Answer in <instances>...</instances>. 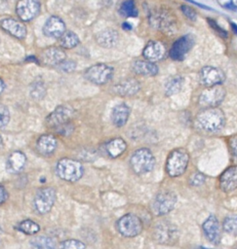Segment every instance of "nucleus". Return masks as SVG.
I'll use <instances>...</instances> for the list:
<instances>
[{
  "mask_svg": "<svg viewBox=\"0 0 237 249\" xmlns=\"http://www.w3.org/2000/svg\"><path fill=\"white\" fill-rule=\"evenodd\" d=\"M196 124L206 132L217 133L225 125V116L218 107L201 109L195 117Z\"/></svg>",
  "mask_w": 237,
  "mask_h": 249,
  "instance_id": "nucleus-1",
  "label": "nucleus"
},
{
  "mask_svg": "<svg viewBox=\"0 0 237 249\" xmlns=\"http://www.w3.org/2000/svg\"><path fill=\"white\" fill-rule=\"evenodd\" d=\"M189 160V154L184 148L173 150L166 160V172L171 177L181 176L187 169Z\"/></svg>",
  "mask_w": 237,
  "mask_h": 249,
  "instance_id": "nucleus-2",
  "label": "nucleus"
},
{
  "mask_svg": "<svg viewBox=\"0 0 237 249\" xmlns=\"http://www.w3.org/2000/svg\"><path fill=\"white\" fill-rule=\"evenodd\" d=\"M155 158L147 148H139L135 151L130 159V165L136 174L149 173L155 166Z\"/></svg>",
  "mask_w": 237,
  "mask_h": 249,
  "instance_id": "nucleus-3",
  "label": "nucleus"
},
{
  "mask_svg": "<svg viewBox=\"0 0 237 249\" xmlns=\"http://www.w3.org/2000/svg\"><path fill=\"white\" fill-rule=\"evenodd\" d=\"M56 171L60 179L67 182H76L82 177L84 167L78 160L72 159H61L57 163Z\"/></svg>",
  "mask_w": 237,
  "mask_h": 249,
  "instance_id": "nucleus-4",
  "label": "nucleus"
},
{
  "mask_svg": "<svg viewBox=\"0 0 237 249\" xmlns=\"http://www.w3.org/2000/svg\"><path fill=\"white\" fill-rule=\"evenodd\" d=\"M152 236L159 244L174 245L178 240V231L174 224L168 221H160L155 225Z\"/></svg>",
  "mask_w": 237,
  "mask_h": 249,
  "instance_id": "nucleus-5",
  "label": "nucleus"
},
{
  "mask_svg": "<svg viewBox=\"0 0 237 249\" xmlns=\"http://www.w3.org/2000/svg\"><path fill=\"white\" fill-rule=\"evenodd\" d=\"M225 95L226 90L221 85L206 88L199 95L198 104L200 107H202V109L215 108L222 103Z\"/></svg>",
  "mask_w": 237,
  "mask_h": 249,
  "instance_id": "nucleus-6",
  "label": "nucleus"
},
{
  "mask_svg": "<svg viewBox=\"0 0 237 249\" xmlns=\"http://www.w3.org/2000/svg\"><path fill=\"white\" fill-rule=\"evenodd\" d=\"M177 203V196L171 191H162L156 195L151 209L155 215L162 216L171 212Z\"/></svg>",
  "mask_w": 237,
  "mask_h": 249,
  "instance_id": "nucleus-7",
  "label": "nucleus"
},
{
  "mask_svg": "<svg viewBox=\"0 0 237 249\" xmlns=\"http://www.w3.org/2000/svg\"><path fill=\"white\" fill-rule=\"evenodd\" d=\"M118 231L126 237L138 235L142 231V222L135 214L128 213L122 216L116 224Z\"/></svg>",
  "mask_w": 237,
  "mask_h": 249,
  "instance_id": "nucleus-8",
  "label": "nucleus"
},
{
  "mask_svg": "<svg viewBox=\"0 0 237 249\" xmlns=\"http://www.w3.org/2000/svg\"><path fill=\"white\" fill-rule=\"evenodd\" d=\"M74 110L66 105L59 106L53 111L46 119V124L49 127L59 129L68 124H71V119L73 117Z\"/></svg>",
  "mask_w": 237,
  "mask_h": 249,
  "instance_id": "nucleus-9",
  "label": "nucleus"
},
{
  "mask_svg": "<svg viewBox=\"0 0 237 249\" xmlns=\"http://www.w3.org/2000/svg\"><path fill=\"white\" fill-rule=\"evenodd\" d=\"M194 43L195 38L191 34H186L179 37L174 42L169 51L170 57L176 61L183 60L186 54L191 51L192 47L194 46Z\"/></svg>",
  "mask_w": 237,
  "mask_h": 249,
  "instance_id": "nucleus-10",
  "label": "nucleus"
},
{
  "mask_svg": "<svg viewBox=\"0 0 237 249\" xmlns=\"http://www.w3.org/2000/svg\"><path fill=\"white\" fill-rule=\"evenodd\" d=\"M85 78L97 85H103L109 82L113 76V68L103 63L95 64L89 67L85 73Z\"/></svg>",
  "mask_w": 237,
  "mask_h": 249,
  "instance_id": "nucleus-11",
  "label": "nucleus"
},
{
  "mask_svg": "<svg viewBox=\"0 0 237 249\" xmlns=\"http://www.w3.org/2000/svg\"><path fill=\"white\" fill-rule=\"evenodd\" d=\"M56 191L53 188L40 189L34 196V207L40 214H46L50 212L56 201Z\"/></svg>",
  "mask_w": 237,
  "mask_h": 249,
  "instance_id": "nucleus-12",
  "label": "nucleus"
},
{
  "mask_svg": "<svg viewBox=\"0 0 237 249\" xmlns=\"http://www.w3.org/2000/svg\"><path fill=\"white\" fill-rule=\"evenodd\" d=\"M199 80L204 87L211 88L221 85L225 80V74L217 67L204 66L199 72Z\"/></svg>",
  "mask_w": 237,
  "mask_h": 249,
  "instance_id": "nucleus-13",
  "label": "nucleus"
},
{
  "mask_svg": "<svg viewBox=\"0 0 237 249\" xmlns=\"http://www.w3.org/2000/svg\"><path fill=\"white\" fill-rule=\"evenodd\" d=\"M16 12L23 21H28L37 17L40 12V3L35 0H22L18 2Z\"/></svg>",
  "mask_w": 237,
  "mask_h": 249,
  "instance_id": "nucleus-14",
  "label": "nucleus"
},
{
  "mask_svg": "<svg viewBox=\"0 0 237 249\" xmlns=\"http://www.w3.org/2000/svg\"><path fill=\"white\" fill-rule=\"evenodd\" d=\"M218 186L223 193H231L237 189V165L227 167L218 177Z\"/></svg>",
  "mask_w": 237,
  "mask_h": 249,
  "instance_id": "nucleus-15",
  "label": "nucleus"
},
{
  "mask_svg": "<svg viewBox=\"0 0 237 249\" xmlns=\"http://www.w3.org/2000/svg\"><path fill=\"white\" fill-rule=\"evenodd\" d=\"M203 231L207 239L213 243L217 244L220 241V226L217 218L215 215H210L203 223Z\"/></svg>",
  "mask_w": 237,
  "mask_h": 249,
  "instance_id": "nucleus-16",
  "label": "nucleus"
},
{
  "mask_svg": "<svg viewBox=\"0 0 237 249\" xmlns=\"http://www.w3.org/2000/svg\"><path fill=\"white\" fill-rule=\"evenodd\" d=\"M43 32L47 37L60 38L65 32L64 22L60 18L52 16L46 20L43 26Z\"/></svg>",
  "mask_w": 237,
  "mask_h": 249,
  "instance_id": "nucleus-17",
  "label": "nucleus"
},
{
  "mask_svg": "<svg viewBox=\"0 0 237 249\" xmlns=\"http://www.w3.org/2000/svg\"><path fill=\"white\" fill-rule=\"evenodd\" d=\"M40 56L42 63L49 66H59L66 59L64 51L57 47H50L48 49H45L41 53Z\"/></svg>",
  "mask_w": 237,
  "mask_h": 249,
  "instance_id": "nucleus-18",
  "label": "nucleus"
},
{
  "mask_svg": "<svg viewBox=\"0 0 237 249\" xmlns=\"http://www.w3.org/2000/svg\"><path fill=\"white\" fill-rule=\"evenodd\" d=\"M166 50L164 45L159 41H149L142 51V55L145 60L155 62L162 59L165 55Z\"/></svg>",
  "mask_w": 237,
  "mask_h": 249,
  "instance_id": "nucleus-19",
  "label": "nucleus"
},
{
  "mask_svg": "<svg viewBox=\"0 0 237 249\" xmlns=\"http://www.w3.org/2000/svg\"><path fill=\"white\" fill-rule=\"evenodd\" d=\"M0 26L9 34L18 39H23L26 36L27 30L23 23L14 18H4L0 21Z\"/></svg>",
  "mask_w": 237,
  "mask_h": 249,
  "instance_id": "nucleus-20",
  "label": "nucleus"
},
{
  "mask_svg": "<svg viewBox=\"0 0 237 249\" xmlns=\"http://www.w3.org/2000/svg\"><path fill=\"white\" fill-rule=\"evenodd\" d=\"M114 91L121 96H132L140 89V84L137 79L129 78L121 81L114 87Z\"/></svg>",
  "mask_w": 237,
  "mask_h": 249,
  "instance_id": "nucleus-21",
  "label": "nucleus"
},
{
  "mask_svg": "<svg viewBox=\"0 0 237 249\" xmlns=\"http://www.w3.org/2000/svg\"><path fill=\"white\" fill-rule=\"evenodd\" d=\"M130 112H131L130 107L127 104L121 103L116 105L111 112V121L113 124L117 127L124 126L128 122Z\"/></svg>",
  "mask_w": 237,
  "mask_h": 249,
  "instance_id": "nucleus-22",
  "label": "nucleus"
},
{
  "mask_svg": "<svg viewBox=\"0 0 237 249\" xmlns=\"http://www.w3.org/2000/svg\"><path fill=\"white\" fill-rule=\"evenodd\" d=\"M98 44L102 47V48H112L114 47L117 43H118V33L116 30L111 29V28H107V29H103L101 31H99L96 37Z\"/></svg>",
  "mask_w": 237,
  "mask_h": 249,
  "instance_id": "nucleus-23",
  "label": "nucleus"
},
{
  "mask_svg": "<svg viewBox=\"0 0 237 249\" xmlns=\"http://www.w3.org/2000/svg\"><path fill=\"white\" fill-rule=\"evenodd\" d=\"M132 69L136 74L142 76H155L159 72V68L154 62L141 59L136 60L132 64Z\"/></svg>",
  "mask_w": 237,
  "mask_h": 249,
  "instance_id": "nucleus-24",
  "label": "nucleus"
},
{
  "mask_svg": "<svg viewBox=\"0 0 237 249\" xmlns=\"http://www.w3.org/2000/svg\"><path fill=\"white\" fill-rule=\"evenodd\" d=\"M36 147L40 154L44 156H50L57 148V139L52 134H44L37 140Z\"/></svg>",
  "mask_w": 237,
  "mask_h": 249,
  "instance_id": "nucleus-25",
  "label": "nucleus"
},
{
  "mask_svg": "<svg viewBox=\"0 0 237 249\" xmlns=\"http://www.w3.org/2000/svg\"><path fill=\"white\" fill-rule=\"evenodd\" d=\"M174 23L173 18L166 12H156L150 16V24L157 29H170Z\"/></svg>",
  "mask_w": 237,
  "mask_h": 249,
  "instance_id": "nucleus-26",
  "label": "nucleus"
},
{
  "mask_svg": "<svg viewBox=\"0 0 237 249\" xmlns=\"http://www.w3.org/2000/svg\"><path fill=\"white\" fill-rule=\"evenodd\" d=\"M25 162H26V158L22 152H20V151L13 152L9 156L6 163L7 170L11 173H18L24 167Z\"/></svg>",
  "mask_w": 237,
  "mask_h": 249,
  "instance_id": "nucleus-27",
  "label": "nucleus"
},
{
  "mask_svg": "<svg viewBox=\"0 0 237 249\" xmlns=\"http://www.w3.org/2000/svg\"><path fill=\"white\" fill-rule=\"evenodd\" d=\"M127 148L126 142L122 138H113L109 140L105 145V151L111 158H117L121 156Z\"/></svg>",
  "mask_w": 237,
  "mask_h": 249,
  "instance_id": "nucleus-28",
  "label": "nucleus"
},
{
  "mask_svg": "<svg viewBox=\"0 0 237 249\" xmlns=\"http://www.w3.org/2000/svg\"><path fill=\"white\" fill-rule=\"evenodd\" d=\"M183 77L180 75H175L170 77L165 84V94L167 96H172L180 91L183 85Z\"/></svg>",
  "mask_w": 237,
  "mask_h": 249,
  "instance_id": "nucleus-29",
  "label": "nucleus"
},
{
  "mask_svg": "<svg viewBox=\"0 0 237 249\" xmlns=\"http://www.w3.org/2000/svg\"><path fill=\"white\" fill-rule=\"evenodd\" d=\"M32 249H57L56 242L49 236L39 235L30 240Z\"/></svg>",
  "mask_w": 237,
  "mask_h": 249,
  "instance_id": "nucleus-30",
  "label": "nucleus"
},
{
  "mask_svg": "<svg viewBox=\"0 0 237 249\" xmlns=\"http://www.w3.org/2000/svg\"><path fill=\"white\" fill-rule=\"evenodd\" d=\"M59 44L64 49H71L79 44V37L72 31H65L59 39Z\"/></svg>",
  "mask_w": 237,
  "mask_h": 249,
  "instance_id": "nucleus-31",
  "label": "nucleus"
},
{
  "mask_svg": "<svg viewBox=\"0 0 237 249\" xmlns=\"http://www.w3.org/2000/svg\"><path fill=\"white\" fill-rule=\"evenodd\" d=\"M18 230L25 234H35L40 231V227L32 220H23L18 225Z\"/></svg>",
  "mask_w": 237,
  "mask_h": 249,
  "instance_id": "nucleus-32",
  "label": "nucleus"
},
{
  "mask_svg": "<svg viewBox=\"0 0 237 249\" xmlns=\"http://www.w3.org/2000/svg\"><path fill=\"white\" fill-rule=\"evenodd\" d=\"M223 230L233 235H237V215L232 214L224 218L222 222Z\"/></svg>",
  "mask_w": 237,
  "mask_h": 249,
  "instance_id": "nucleus-33",
  "label": "nucleus"
},
{
  "mask_svg": "<svg viewBox=\"0 0 237 249\" xmlns=\"http://www.w3.org/2000/svg\"><path fill=\"white\" fill-rule=\"evenodd\" d=\"M46 94V88L42 81H35L30 86V95L35 99H41Z\"/></svg>",
  "mask_w": 237,
  "mask_h": 249,
  "instance_id": "nucleus-34",
  "label": "nucleus"
},
{
  "mask_svg": "<svg viewBox=\"0 0 237 249\" xmlns=\"http://www.w3.org/2000/svg\"><path fill=\"white\" fill-rule=\"evenodd\" d=\"M120 13L124 17H137L138 16V10L136 7V4L133 0L125 1L122 3L120 7Z\"/></svg>",
  "mask_w": 237,
  "mask_h": 249,
  "instance_id": "nucleus-35",
  "label": "nucleus"
},
{
  "mask_svg": "<svg viewBox=\"0 0 237 249\" xmlns=\"http://www.w3.org/2000/svg\"><path fill=\"white\" fill-rule=\"evenodd\" d=\"M86 245L77 239H67L59 243V249H85Z\"/></svg>",
  "mask_w": 237,
  "mask_h": 249,
  "instance_id": "nucleus-36",
  "label": "nucleus"
},
{
  "mask_svg": "<svg viewBox=\"0 0 237 249\" xmlns=\"http://www.w3.org/2000/svg\"><path fill=\"white\" fill-rule=\"evenodd\" d=\"M228 147L231 156V162L237 165V134H233L228 138Z\"/></svg>",
  "mask_w": 237,
  "mask_h": 249,
  "instance_id": "nucleus-37",
  "label": "nucleus"
},
{
  "mask_svg": "<svg viewBox=\"0 0 237 249\" xmlns=\"http://www.w3.org/2000/svg\"><path fill=\"white\" fill-rule=\"evenodd\" d=\"M206 181V176L200 172V171H195L194 173H192L189 177V184L193 187H198V186H201L205 183Z\"/></svg>",
  "mask_w": 237,
  "mask_h": 249,
  "instance_id": "nucleus-38",
  "label": "nucleus"
},
{
  "mask_svg": "<svg viewBox=\"0 0 237 249\" xmlns=\"http://www.w3.org/2000/svg\"><path fill=\"white\" fill-rule=\"evenodd\" d=\"M10 121V112L9 109L3 105L0 104V128L4 127Z\"/></svg>",
  "mask_w": 237,
  "mask_h": 249,
  "instance_id": "nucleus-39",
  "label": "nucleus"
},
{
  "mask_svg": "<svg viewBox=\"0 0 237 249\" xmlns=\"http://www.w3.org/2000/svg\"><path fill=\"white\" fill-rule=\"evenodd\" d=\"M180 10L182 12V14L189 19V20H196L197 18V14L196 12L194 11V9H192L191 7L187 6V5H181L180 6Z\"/></svg>",
  "mask_w": 237,
  "mask_h": 249,
  "instance_id": "nucleus-40",
  "label": "nucleus"
},
{
  "mask_svg": "<svg viewBox=\"0 0 237 249\" xmlns=\"http://www.w3.org/2000/svg\"><path fill=\"white\" fill-rule=\"evenodd\" d=\"M208 22H209V24L212 26V28L214 29V31H216L219 36H221V37H223V38H226V37H227V32H226L223 28H221V27L216 22V20L211 19V18H208Z\"/></svg>",
  "mask_w": 237,
  "mask_h": 249,
  "instance_id": "nucleus-41",
  "label": "nucleus"
},
{
  "mask_svg": "<svg viewBox=\"0 0 237 249\" xmlns=\"http://www.w3.org/2000/svg\"><path fill=\"white\" fill-rule=\"evenodd\" d=\"M59 67L62 71L71 72V71H73V70L75 69L76 64H75V62L72 61V60H66V59H65L62 63H60V64L59 65Z\"/></svg>",
  "mask_w": 237,
  "mask_h": 249,
  "instance_id": "nucleus-42",
  "label": "nucleus"
},
{
  "mask_svg": "<svg viewBox=\"0 0 237 249\" xmlns=\"http://www.w3.org/2000/svg\"><path fill=\"white\" fill-rule=\"evenodd\" d=\"M8 196H9V195H8L7 190L5 189L4 186L0 185V204L4 203L7 200Z\"/></svg>",
  "mask_w": 237,
  "mask_h": 249,
  "instance_id": "nucleus-43",
  "label": "nucleus"
},
{
  "mask_svg": "<svg viewBox=\"0 0 237 249\" xmlns=\"http://www.w3.org/2000/svg\"><path fill=\"white\" fill-rule=\"evenodd\" d=\"M220 5L228 10H237V1H229V2H225V3H220Z\"/></svg>",
  "mask_w": 237,
  "mask_h": 249,
  "instance_id": "nucleus-44",
  "label": "nucleus"
},
{
  "mask_svg": "<svg viewBox=\"0 0 237 249\" xmlns=\"http://www.w3.org/2000/svg\"><path fill=\"white\" fill-rule=\"evenodd\" d=\"M3 89H4V83H3V81L0 79V93L3 91Z\"/></svg>",
  "mask_w": 237,
  "mask_h": 249,
  "instance_id": "nucleus-45",
  "label": "nucleus"
},
{
  "mask_svg": "<svg viewBox=\"0 0 237 249\" xmlns=\"http://www.w3.org/2000/svg\"><path fill=\"white\" fill-rule=\"evenodd\" d=\"M231 26H232V28L234 29V32H235V33H237V26H236L233 22H231Z\"/></svg>",
  "mask_w": 237,
  "mask_h": 249,
  "instance_id": "nucleus-46",
  "label": "nucleus"
},
{
  "mask_svg": "<svg viewBox=\"0 0 237 249\" xmlns=\"http://www.w3.org/2000/svg\"><path fill=\"white\" fill-rule=\"evenodd\" d=\"M3 145H4V143H3V139H2V137L0 136V150L3 148Z\"/></svg>",
  "mask_w": 237,
  "mask_h": 249,
  "instance_id": "nucleus-47",
  "label": "nucleus"
},
{
  "mask_svg": "<svg viewBox=\"0 0 237 249\" xmlns=\"http://www.w3.org/2000/svg\"><path fill=\"white\" fill-rule=\"evenodd\" d=\"M0 249H2V242H1V240H0Z\"/></svg>",
  "mask_w": 237,
  "mask_h": 249,
  "instance_id": "nucleus-48",
  "label": "nucleus"
},
{
  "mask_svg": "<svg viewBox=\"0 0 237 249\" xmlns=\"http://www.w3.org/2000/svg\"><path fill=\"white\" fill-rule=\"evenodd\" d=\"M236 249H237V247H236Z\"/></svg>",
  "mask_w": 237,
  "mask_h": 249,
  "instance_id": "nucleus-49",
  "label": "nucleus"
}]
</instances>
